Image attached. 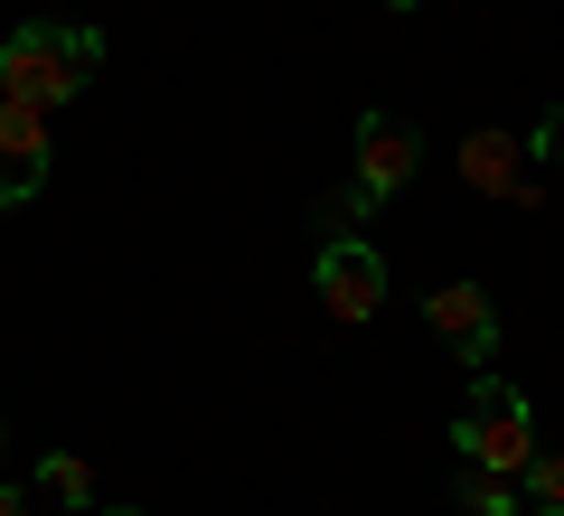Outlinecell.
<instances>
[{
	"label": "cell",
	"mask_w": 564,
	"mask_h": 516,
	"mask_svg": "<svg viewBox=\"0 0 564 516\" xmlns=\"http://www.w3.org/2000/svg\"><path fill=\"white\" fill-rule=\"evenodd\" d=\"M95 66H104V39H95V29H47V20H29V29L0 39V103L57 113V103H76L85 85H95Z\"/></svg>",
	"instance_id": "6da1fadb"
},
{
	"label": "cell",
	"mask_w": 564,
	"mask_h": 516,
	"mask_svg": "<svg viewBox=\"0 0 564 516\" xmlns=\"http://www.w3.org/2000/svg\"><path fill=\"white\" fill-rule=\"evenodd\" d=\"M452 451H462L470 470L518 479L527 460H536V414H527V395L508 376H470V404L452 414Z\"/></svg>",
	"instance_id": "7a4b0ae2"
},
{
	"label": "cell",
	"mask_w": 564,
	"mask_h": 516,
	"mask_svg": "<svg viewBox=\"0 0 564 516\" xmlns=\"http://www.w3.org/2000/svg\"><path fill=\"white\" fill-rule=\"evenodd\" d=\"M311 292H321V310H329V319L367 329V319H377V300H386V254H377L367 235L321 244V263H311Z\"/></svg>",
	"instance_id": "3957f363"
},
{
	"label": "cell",
	"mask_w": 564,
	"mask_h": 516,
	"mask_svg": "<svg viewBox=\"0 0 564 516\" xmlns=\"http://www.w3.org/2000/svg\"><path fill=\"white\" fill-rule=\"evenodd\" d=\"M423 329L443 338L470 376H489V366H499V310H489L480 282H443V292H423Z\"/></svg>",
	"instance_id": "277c9868"
},
{
	"label": "cell",
	"mask_w": 564,
	"mask_h": 516,
	"mask_svg": "<svg viewBox=\"0 0 564 516\" xmlns=\"http://www.w3.org/2000/svg\"><path fill=\"white\" fill-rule=\"evenodd\" d=\"M414 169H423V141L404 132L395 113H358V217H367V207H386Z\"/></svg>",
	"instance_id": "5b68a950"
},
{
	"label": "cell",
	"mask_w": 564,
	"mask_h": 516,
	"mask_svg": "<svg viewBox=\"0 0 564 516\" xmlns=\"http://www.w3.org/2000/svg\"><path fill=\"white\" fill-rule=\"evenodd\" d=\"M47 160H57V141H47V113H29V103H0V207H29L47 188Z\"/></svg>",
	"instance_id": "8992f818"
},
{
	"label": "cell",
	"mask_w": 564,
	"mask_h": 516,
	"mask_svg": "<svg viewBox=\"0 0 564 516\" xmlns=\"http://www.w3.org/2000/svg\"><path fill=\"white\" fill-rule=\"evenodd\" d=\"M518 160H527V141H508V132H470V141H462V179L480 188V198H518V179H527Z\"/></svg>",
	"instance_id": "52a82bcc"
},
{
	"label": "cell",
	"mask_w": 564,
	"mask_h": 516,
	"mask_svg": "<svg viewBox=\"0 0 564 516\" xmlns=\"http://www.w3.org/2000/svg\"><path fill=\"white\" fill-rule=\"evenodd\" d=\"M39 497H57V507H95V460H85V451H47L39 460Z\"/></svg>",
	"instance_id": "ba28073f"
},
{
	"label": "cell",
	"mask_w": 564,
	"mask_h": 516,
	"mask_svg": "<svg viewBox=\"0 0 564 516\" xmlns=\"http://www.w3.org/2000/svg\"><path fill=\"white\" fill-rule=\"evenodd\" d=\"M452 497H462L470 516H518V507H527V497H518V479H499V470H470V460H462V488H452Z\"/></svg>",
	"instance_id": "9c48e42d"
},
{
	"label": "cell",
	"mask_w": 564,
	"mask_h": 516,
	"mask_svg": "<svg viewBox=\"0 0 564 516\" xmlns=\"http://www.w3.org/2000/svg\"><path fill=\"white\" fill-rule=\"evenodd\" d=\"M518 497H527V516H564V451H536L518 470Z\"/></svg>",
	"instance_id": "30bf717a"
},
{
	"label": "cell",
	"mask_w": 564,
	"mask_h": 516,
	"mask_svg": "<svg viewBox=\"0 0 564 516\" xmlns=\"http://www.w3.org/2000/svg\"><path fill=\"white\" fill-rule=\"evenodd\" d=\"M527 151H536V160H545V169H564V103H555V113H545V122H536V132H527Z\"/></svg>",
	"instance_id": "8fae6325"
},
{
	"label": "cell",
	"mask_w": 564,
	"mask_h": 516,
	"mask_svg": "<svg viewBox=\"0 0 564 516\" xmlns=\"http://www.w3.org/2000/svg\"><path fill=\"white\" fill-rule=\"evenodd\" d=\"M0 516H29V497H20V488H10V479H0Z\"/></svg>",
	"instance_id": "7c38bea8"
},
{
	"label": "cell",
	"mask_w": 564,
	"mask_h": 516,
	"mask_svg": "<svg viewBox=\"0 0 564 516\" xmlns=\"http://www.w3.org/2000/svg\"><path fill=\"white\" fill-rule=\"evenodd\" d=\"M386 10H423V0H386Z\"/></svg>",
	"instance_id": "4fadbf2b"
},
{
	"label": "cell",
	"mask_w": 564,
	"mask_h": 516,
	"mask_svg": "<svg viewBox=\"0 0 564 516\" xmlns=\"http://www.w3.org/2000/svg\"><path fill=\"white\" fill-rule=\"evenodd\" d=\"M104 516H141V507H104Z\"/></svg>",
	"instance_id": "5bb4252c"
}]
</instances>
